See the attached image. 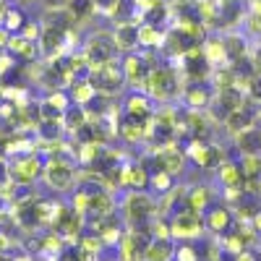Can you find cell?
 Returning a JSON list of instances; mask_svg holds the SVG:
<instances>
[{
  "mask_svg": "<svg viewBox=\"0 0 261 261\" xmlns=\"http://www.w3.org/2000/svg\"><path fill=\"white\" fill-rule=\"evenodd\" d=\"M94 11H99L102 16H115L120 11V0H92Z\"/></svg>",
  "mask_w": 261,
  "mask_h": 261,
  "instance_id": "obj_19",
  "label": "cell"
},
{
  "mask_svg": "<svg viewBox=\"0 0 261 261\" xmlns=\"http://www.w3.org/2000/svg\"><path fill=\"white\" fill-rule=\"evenodd\" d=\"M238 144H241V149L246 151V154H258L261 151V130L248 125L246 130L238 134Z\"/></svg>",
  "mask_w": 261,
  "mask_h": 261,
  "instance_id": "obj_16",
  "label": "cell"
},
{
  "mask_svg": "<svg viewBox=\"0 0 261 261\" xmlns=\"http://www.w3.org/2000/svg\"><path fill=\"white\" fill-rule=\"evenodd\" d=\"M45 180H47V186L55 188V191H71V186H73V180H76V170H73L71 162L53 157V160L45 165Z\"/></svg>",
  "mask_w": 261,
  "mask_h": 261,
  "instance_id": "obj_7",
  "label": "cell"
},
{
  "mask_svg": "<svg viewBox=\"0 0 261 261\" xmlns=\"http://www.w3.org/2000/svg\"><path fill=\"white\" fill-rule=\"evenodd\" d=\"M115 45L120 53H134L139 47V21H123L115 29Z\"/></svg>",
  "mask_w": 261,
  "mask_h": 261,
  "instance_id": "obj_12",
  "label": "cell"
},
{
  "mask_svg": "<svg viewBox=\"0 0 261 261\" xmlns=\"http://www.w3.org/2000/svg\"><path fill=\"white\" fill-rule=\"evenodd\" d=\"M144 92H146L151 99H157V102H167V99H172V97L183 94V84H180L178 73L172 71L170 65H157V68H151Z\"/></svg>",
  "mask_w": 261,
  "mask_h": 261,
  "instance_id": "obj_1",
  "label": "cell"
},
{
  "mask_svg": "<svg viewBox=\"0 0 261 261\" xmlns=\"http://www.w3.org/2000/svg\"><path fill=\"white\" fill-rule=\"evenodd\" d=\"M172 258H175L172 238H151L146 248V261H172Z\"/></svg>",
  "mask_w": 261,
  "mask_h": 261,
  "instance_id": "obj_15",
  "label": "cell"
},
{
  "mask_svg": "<svg viewBox=\"0 0 261 261\" xmlns=\"http://www.w3.org/2000/svg\"><path fill=\"white\" fill-rule=\"evenodd\" d=\"M125 113L134 115V118H141V120H151L154 115V105H151V97L149 94H141L139 89L125 99Z\"/></svg>",
  "mask_w": 261,
  "mask_h": 261,
  "instance_id": "obj_13",
  "label": "cell"
},
{
  "mask_svg": "<svg viewBox=\"0 0 261 261\" xmlns=\"http://www.w3.org/2000/svg\"><path fill=\"white\" fill-rule=\"evenodd\" d=\"M3 27L13 34V32H21L27 27V21H24V13H21L18 8H8L6 11V18H3Z\"/></svg>",
  "mask_w": 261,
  "mask_h": 261,
  "instance_id": "obj_18",
  "label": "cell"
},
{
  "mask_svg": "<svg viewBox=\"0 0 261 261\" xmlns=\"http://www.w3.org/2000/svg\"><path fill=\"white\" fill-rule=\"evenodd\" d=\"M232 222V212L227 206H214L204 212V227L212 232H225Z\"/></svg>",
  "mask_w": 261,
  "mask_h": 261,
  "instance_id": "obj_14",
  "label": "cell"
},
{
  "mask_svg": "<svg viewBox=\"0 0 261 261\" xmlns=\"http://www.w3.org/2000/svg\"><path fill=\"white\" fill-rule=\"evenodd\" d=\"M6 11H8V8H6V3L0 0V24H3V18H6Z\"/></svg>",
  "mask_w": 261,
  "mask_h": 261,
  "instance_id": "obj_21",
  "label": "cell"
},
{
  "mask_svg": "<svg viewBox=\"0 0 261 261\" xmlns=\"http://www.w3.org/2000/svg\"><path fill=\"white\" fill-rule=\"evenodd\" d=\"M149 178H151V170L144 165H123L120 167V186H125L130 191L149 188Z\"/></svg>",
  "mask_w": 261,
  "mask_h": 261,
  "instance_id": "obj_11",
  "label": "cell"
},
{
  "mask_svg": "<svg viewBox=\"0 0 261 261\" xmlns=\"http://www.w3.org/2000/svg\"><path fill=\"white\" fill-rule=\"evenodd\" d=\"M89 81L92 86L105 94V97H115L123 92V86H125V76H123V65L118 60H110V63H105L99 65V68H92L89 71Z\"/></svg>",
  "mask_w": 261,
  "mask_h": 261,
  "instance_id": "obj_2",
  "label": "cell"
},
{
  "mask_svg": "<svg viewBox=\"0 0 261 261\" xmlns=\"http://www.w3.org/2000/svg\"><path fill=\"white\" fill-rule=\"evenodd\" d=\"M123 65V76H125V84H130L134 89H144L146 86V79H149V73H151V65L149 60H146V55H139L136 50L134 53H125V60L120 63Z\"/></svg>",
  "mask_w": 261,
  "mask_h": 261,
  "instance_id": "obj_6",
  "label": "cell"
},
{
  "mask_svg": "<svg viewBox=\"0 0 261 261\" xmlns=\"http://www.w3.org/2000/svg\"><path fill=\"white\" fill-rule=\"evenodd\" d=\"M170 227H172V238H196L204 230V214L193 209H180L170 220Z\"/></svg>",
  "mask_w": 261,
  "mask_h": 261,
  "instance_id": "obj_8",
  "label": "cell"
},
{
  "mask_svg": "<svg viewBox=\"0 0 261 261\" xmlns=\"http://www.w3.org/2000/svg\"><path fill=\"white\" fill-rule=\"evenodd\" d=\"M154 167H160V170H165V172H170L172 178H178L180 172L186 170V154L175 146V144H162L160 149H157V154H154Z\"/></svg>",
  "mask_w": 261,
  "mask_h": 261,
  "instance_id": "obj_10",
  "label": "cell"
},
{
  "mask_svg": "<svg viewBox=\"0 0 261 261\" xmlns=\"http://www.w3.org/2000/svg\"><path fill=\"white\" fill-rule=\"evenodd\" d=\"M11 180L13 183H21V186H29L32 180H37L42 172H45V165H42V160L37 154H24V157H18L11 167Z\"/></svg>",
  "mask_w": 261,
  "mask_h": 261,
  "instance_id": "obj_9",
  "label": "cell"
},
{
  "mask_svg": "<svg viewBox=\"0 0 261 261\" xmlns=\"http://www.w3.org/2000/svg\"><path fill=\"white\" fill-rule=\"evenodd\" d=\"M225 120H227V125H230L232 134H241V130H246V128L251 125V115L246 113V107H238V110L227 113Z\"/></svg>",
  "mask_w": 261,
  "mask_h": 261,
  "instance_id": "obj_17",
  "label": "cell"
},
{
  "mask_svg": "<svg viewBox=\"0 0 261 261\" xmlns=\"http://www.w3.org/2000/svg\"><path fill=\"white\" fill-rule=\"evenodd\" d=\"M118 53H120V50H118V45H115V37H113V34H105V32L94 34V37L84 45V58H86V63H89V71H92V68H99V65L110 63V60H115Z\"/></svg>",
  "mask_w": 261,
  "mask_h": 261,
  "instance_id": "obj_4",
  "label": "cell"
},
{
  "mask_svg": "<svg viewBox=\"0 0 261 261\" xmlns=\"http://www.w3.org/2000/svg\"><path fill=\"white\" fill-rule=\"evenodd\" d=\"M175 261H199V256H196V251L191 246H178L175 248Z\"/></svg>",
  "mask_w": 261,
  "mask_h": 261,
  "instance_id": "obj_20",
  "label": "cell"
},
{
  "mask_svg": "<svg viewBox=\"0 0 261 261\" xmlns=\"http://www.w3.org/2000/svg\"><path fill=\"white\" fill-rule=\"evenodd\" d=\"M123 214L134 227H149V222L157 214V204L146 191H130L123 204Z\"/></svg>",
  "mask_w": 261,
  "mask_h": 261,
  "instance_id": "obj_3",
  "label": "cell"
},
{
  "mask_svg": "<svg viewBox=\"0 0 261 261\" xmlns=\"http://www.w3.org/2000/svg\"><path fill=\"white\" fill-rule=\"evenodd\" d=\"M151 241V232L144 227H134L125 230L118 241V256L120 261H146V248Z\"/></svg>",
  "mask_w": 261,
  "mask_h": 261,
  "instance_id": "obj_5",
  "label": "cell"
}]
</instances>
